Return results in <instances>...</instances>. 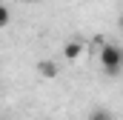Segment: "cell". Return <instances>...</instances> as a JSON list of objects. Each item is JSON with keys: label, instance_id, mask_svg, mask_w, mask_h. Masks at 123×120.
Segmentation results:
<instances>
[{"label": "cell", "instance_id": "cell-1", "mask_svg": "<svg viewBox=\"0 0 123 120\" xmlns=\"http://www.w3.org/2000/svg\"><path fill=\"white\" fill-rule=\"evenodd\" d=\"M97 60H100L103 72L115 77V74H120V69H123V49L115 46V43H103L100 52H97Z\"/></svg>", "mask_w": 123, "mask_h": 120}, {"label": "cell", "instance_id": "cell-2", "mask_svg": "<svg viewBox=\"0 0 123 120\" xmlns=\"http://www.w3.org/2000/svg\"><path fill=\"white\" fill-rule=\"evenodd\" d=\"M37 72H40V77H46V80H55V77L60 74V66H57L55 60H40V63H37Z\"/></svg>", "mask_w": 123, "mask_h": 120}, {"label": "cell", "instance_id": "cell-3", "mask_svg": "<svg viewBox=\"0 0 123 120\" xmlns=\"http://www.w3.org/2000/svg\"><path fill=\"white\" fill-rule=\"evenodd\" d=\"M80 54H83V43H80V40H69V43L63 46V57L69 60V63L80 60Z\"/></svg>", "mask_w": 123, "mask_h": 120}, {"label": "cell", "instance_id": "cell-4", "mask_svg": "<svg viewBox=\"0 0 123 120\" xmlns=\"http://www.w3.org/2000/svg\"><path fill=\"white\" fill-rule=\"evenodd\" d=\"M89 120H115V117H112V112H109V109H92Z\"/></svg>", "mask_w": 123, "mask_h": 120}, {"label": "cell", "instance_id": "cell-5", "mask_svg": "<svg viewBox=\"0 0 123 120\" xmlns=\"http://www.w3.org/2000/svg\"><path fill=\"white\" fill-rule=\"evenodd\" d=\"M9 20H12V12H9V6H3V3H0V29H6V26H9Z\"/></svg>", "mask_w": 123, "mask_h": 120}, {"label": "cell", "instance_id": "cell-6", "mask_svg": "<svg viewBox=\"0 0 123 120\" xmlns=\"http://www.w3.org/2000/svg\"><path fill=\"white\" fill-rule=\"evenodd\" d=\"M120 29H123V14H120Z\"/></svg>", "mask_w": 123, "mask_h": 120}, {"label": "cell", "instance_id": "cell-7", "mask_svg": "<svg viewBox=\"0 0 123 120\" xmlns=\"http://www.w3.org/2000/svg\"><path fill=\"white\" fill-rule=\"evenodd\" d=\"M23 3H34V0H23Z\"/></svg>", "mask_w": 123, "mask_h": 120}]
</instances>
